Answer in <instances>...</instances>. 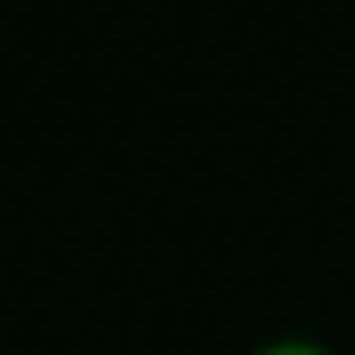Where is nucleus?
Instances as JSON below:
<instances>
[{"mask_svg": "<svg viewBox=\"0 0 355 355\" xmlns=\"http://www.w3.org/2000/svg\"><path fill=\"white\" fill-rule=\"evenodd\" d=\"M250 355H336V349L309 343V336H277V343H257Z\"/></svg>", "mask_w": 355, "mask_h": 355, "instance_id": "nucleus-1", "label": "nucleus"}]
</instances>
